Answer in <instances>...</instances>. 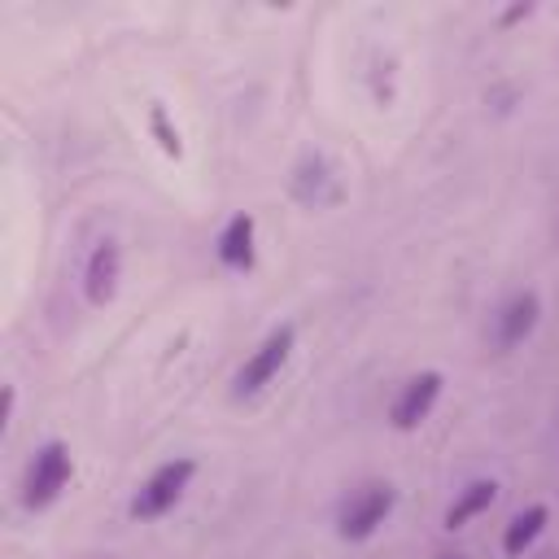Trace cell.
Instances as JSON below:
<instances>
[{
	"label": "cell",
	"mask_w": 559,
	"mask_h": 559,
	"mask_svg": "<svg viewBox=\"0 0 559 559\" xmlns=\"http://www.w3.org/2000/svg\"><path fill=\"white\" fill-rule=\"evenodd\" d=\"M74 480V459H70V445L66 441H44L22 476V507L26 511H48L66 485Z\"/></svg>",
	"instance_id": "cell-1"
},
{
	"label": "cell",
	"mask_w": 559,
	"mask_h": 559,
	"mask_svg": "<svg viewBox=\"0 0 559 559\" xmlns=\"http://www.w3.org/2000/svg\"><path fill=\"white\" fill-rule=\"evenodd\" d=\"M393 507H397V489L389 480H371V485L354 489L341 502V511H336V537L341 542H367V537H376L384 528V520L393 515Z\"/></svg>",
	"instance_id": "cell-2"
},
{
	"label": "cell",
	"mask_w": 559,
	"mask_h": 559,
	"mask_svg": "<svg viewBox=\"0 0 559 559\" xmlns=\"http://www.w3.org/2000/svg\"><path fill=\"white\" fill-rule=\"evenodd\" d=\"M293 345H297V328H293V323L271 328V332L249 349V358L240 362V371H236V380H231V393H236V397H253V393H262V389L284 371Z\"/></svg>",
	"instance_id": "cell-3"
},
{
	"label": "cell",
	"mask_w": 559,
	"mask_h": 559,
	"mask_svg": "<svg viewBox=\"0 0 559 559\" xmlns=\"http://www.w3.org/2000/svg\"><path fill=\"white\" fill-rule=\"evenodd\" d=\"M192 476H197V463L192 459H166L162 467H153L144 476V485L135 489L131 507H127L131 520H157V515H166L183 498V489L192 485Z\"/></svg>",
	"instance_id": "cell-4"
},
{
	"label": "cell",
	"mask_w": 559,
	"mask_h": 559,
	"mask_svg": "<svg viewBox=\"0 0 559 559\" xmlns=\"http://www.w3.org/2000/svg\"><path fill=\"white\" fill-rule=\"evenodd\" d=\"M441 384H445V376H441L437 367L415 371V376L397 389V397H393V406H389V424H393L397 432H415V428L432 415V406H437V397H441Z\"/></svg>",
	"instance_id": "cell-5"
},
{
	"label": "cell",
	"mask_w": 559,
	"mask_h": 559,
	"mask_svg": "<svg viewBox=\"0 0 559 559\" xmlns=\"http://www.w3.org/2000/svg\"><path fill=\"white\" fill-rule=\"evenodd\" d=\"M537 319H542V297H537L533 288L511 293V297L498 306V314H493V345H498L502 354L515 349V345H524V341L533 336Z\"/></svg>",
	"instance_id": "cell-6"
},
{
	"label": "cell",
	"mask_w": 559,
	"mask_h": 559,
	"mask_svg": "<svg viewBox=\"0 0 559 559\" xmlns=\"http://www.w3.org/2000/svg\"><path fill=\"white\" fill-rule=\"evenodd\" d=\"M118 280H122V249L118 240H100L83 266V297L92 306H109L118 297Z\"/></svg>",
	"instance_id": "cell-7"
},
{
	"label": "cell",
	"mask_w": 559,
	"mask_h": 559,
	"mask_svg": "<svg viewBox=\"0 0 559 559\" xmlns=\"http://www.w3.org/2000/svg\"><path fill=\"white\" fill-rule=\"evenodd\" d=\"M218 262L231 266V271H249L253 258H258V218L253 214H231L218 231V245H214Z\"/></svg>",
	"instance_id": "cell-8"
},
{
	"label": "cell",
	"mask_w": 559,
	"mask_h": 559,
	"mask_svg": "<svg viewBox=\"0 0 559 559\" xmlns=\"http://www.w3.org/2000/svg\"><path fill=\"white\" fill-rule=\"evenodd\" d=\"M493 502H498V480H493V476H480V480H472V485L459 489V498L445 507L441 524H445L450 533H459V528H467L476 515H485Z\"/></svg>",
	"instance_id": "cell-9"
},
{
	"label": "cell",
	"mask_w": 559,
	"mask_h": 559,
	"mask_svg": "<svg viewBox=\"0 0 559 559\" xmlns=\"http://www.w3.org/2000/svg\"><path fill=\"white\" fill-rule=\"evenodd\" d=\"M546 524H550V507H546V502H528L524 511H515V515L502 524V555L520 559V555L542 537Z\"/></svg>",
	"instance_id": "cell-10"
},
{
	"label": "cell",
	"mask_w": 559,
	"mask_h": 559,
	"mask_svg": "<svg viewBox=\"0 0 559 559\" xmlns=\"http://www.w3.org/2000/svg\"><path fill=\"white\" fill-rule=\"evenodd\" d=\"M148 131H153V140H157V148H162L166 157H183L179 127L170 122V114H166V105H162V100H153V105H148Z\"/></svg>",
	"instance_id": "cell-11"
},
{
	"label": "cell",
	"mask_w": 559,
	"mask_h": 559,
	"mask_svg": "<svg viewBox=\"0 0 559 559\" xmlns=\"http://www.w3.org/2000/svg\"><path fill=\"white\" fill-rule=\"evenodd\" d=\"M533 13V4H511V9H502V26H511V22H524Z\"/></svg>",
	"instance_id": "cell-12"
},
{
	"label": "cell",
	"mask_w": 559,
	"mask_h": 559,
	"mask_svg": "<svg viewBox=\"0 0 559 559\" xmlns=\"http://www.w3.org/2000/svg\"><path fill=\"white\" fill-rule=\"evenodd\" d=\"M437 559H467V555H459V550H445V555H437Z\"/></svg>",
	"instance_id": "cell-13"
}]
</instances>
